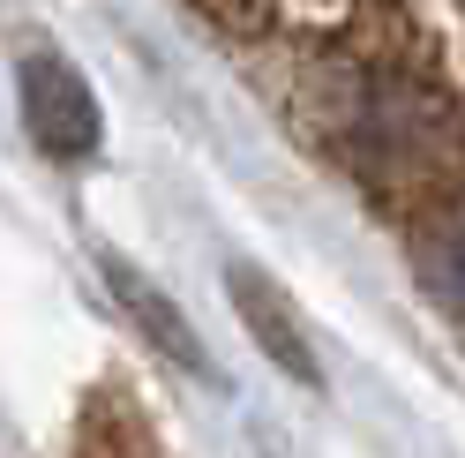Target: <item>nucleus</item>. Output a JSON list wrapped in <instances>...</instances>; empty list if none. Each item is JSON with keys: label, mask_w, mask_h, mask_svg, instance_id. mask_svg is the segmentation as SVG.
<instances>
[{"label": "nucleus", "mask_w": 465, "mask_h": 458, "mask_svg": "<svg viewBox=\"0 0 465 458\" xmlns=\"http://www.w3.org/2000/svg\"><path fill=\"white\" fill-rule=\"evenodd\" d=\"M225 285H232V308H241V324H248L255 346H263L293 383H323V368H315V346H308V331L293 324V308H285L278 285H271L263 271H248V264H232Z\"/></svg>", "instance_id": "nucleus-1"}, {"label": "nucleus", "mask_w": 465, "mask_h": 458, "mask_svg": "<svg viewBox=\"0 0 465 458\" xmlns=\"http://www.w3.org/2000/svg\"><path fill=\"white\" fill-rule=\"evenodd\" d=\"M105 285H113V294H121V308H128V316H135V331H151L158 338V346L173 353V361H181V368H195V376H203V353H195V331L181 324V316H173V301L158 294V285H143L128 264H121V255H105Z\"/></svg>", "instance_id": "nucleus-2"}]
</instances>
